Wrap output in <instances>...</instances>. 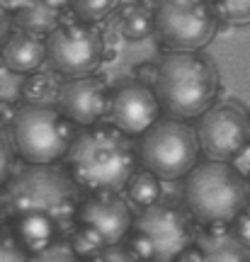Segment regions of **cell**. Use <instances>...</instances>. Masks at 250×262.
Returning <instances> with one entry per match:
<instances>
[{"instance_id":"6da1fadb","label":"cell","mask_w":250,"mask_h":262,"mask_svg":"<svg viewBox=\"0 0 250 262\" xmlns=\"http://www.w3.org/2000/svg\"><path fill=\"white\" fill-rule=\"evenodd\" d=\"M136 148L112 124H95L75 134L66 156V170L88 192H119L136 172Z\"/></svg>"},{"instance_id":"7a4b0ae2","label":"cell","mask_w":250,"mask_h":262,"mask_svg":"<svg viewBox=\"0 0 250 262\" xmlns=\"http://www.w3.org/2000/svg\"><path fill=\"white\" fill-rule=\"evenodd\" d=\"M153 90L160 110L173 119H199L214 104L219 78L212 61L197 51H170L158 63Z\"/></svg>"},{"instance_id":"3957f363","label":"cell","mask_w":250,"mask_h":262,"mask_svg":"<svg viewBox=\"0 0 250 262\" xmlns=\"http://www.w3.org/2000/svg\"><path fill=\"white\" fill-rule=\"evenodd\" d=\"M78 185L66 168L27 165L8 180L3 204L10 219L39 214L54 219L58 226L73 221L78 214Z\"/></svg>"},{"instance_id":"277c9868","label":"cell","mask_w":250,"mask_h":262,"mask_svg":"<svg viewBox=\"0 0 250 262\" xmlns=\"http://www.w3.org/2000/svg\"><path fill=\"white\" fill-rule=\"evenodd\" d=\"M248 202V178L228 160H204L187 172L185 206L202 226L233 224Z\"/></svg>"},{"instance_id":"5b68a950","label":"cell","mask_w":250,"mask_h":262,"mask_svg":"<svg viewBox=\"0 0 250 262\" xmlns=\"http://www.w3.org/2000/svg\"><path fill=\"white\" fill-rule=\"evenodd\" d=\"M75 124L51 104H25L12 122V143L29 165H54L68 156Z\"/></svg>"},{"instance_id":"8992f818","label":"cell","mask_w":250,"mask_h":262,"mask_svg":"<svg viewBox=\"0 0 250 262\" xmlns=\"http://www.w3.org/2000/svg\"><path fill=\"white\" fill-rule=\"evenodd\" d=\"M190 216L170 204L141 209L129 231V250L143 262H175L195 243Z\"/></svg>"},{"instance_id":"52a82bcc","label":"cell","mask_w":250,"mask_h":262,"mask_svg":"<svg viewBox=\"0 0 250 262\" xmlns=\"http://www.w3.org/2000/svg\"><path fill=\"white\" fill-rule=\"evenodd\" d=\"M136 156L160 180H182L197 165V131L182 119H158L139 139Z\"/></svg>"},{"instance_id":"ba28073f","label":"cell","mask_w":250,"mask_h":262,"mask_svg":"<svg viewBox=\"0 0 250 262\" xmlns=\"http://www.w3.org/2000/svg\"><path fill=\"white\" fill-rule=\"evenodd\" d=\"M219 17L212 0H160L156 32L170 51H199L216 34Z\"/></svg>"},{"instance_id":"9c48e42d","label":"cell","mask_w":250,"mask_h":262,"mask_svg":"<svg viewBox=\"0 0 250 262\" xmlns=\"http://www.w3.org/2000/svg\"><path fill=\"white\" fill-rule=\"evenodd\" d=\"M105 56L100 32L83 19L61 22L47 37V58L66 78L90 75Z\"/></svg>"},{"instance_id":"30bf717a","label":"cell","mask_w":250,"mask_h":262,"mask_svg":"<svg viewBox=\"0 0 250 262\" xmlns=\"http://www.w3.org/2000/svg\"><path fill=\"white\" fill-rule=\"evenodd\" d=\"M195 131L197 141H199V150L206 158L231 163L250 141L248 112L231 102L212 104L197 119Z\"/></svg>"},{"instance_id":"8fae6325","label":"cell","mask_w":250,"mask_h":262,"mask_svg":"<svg viewBox=\"0 0 250 262\" xmlns=\"http://www.w3.org/2000/svg\"><path fill=\"white\" fill-rule=\"evenodd\" d=\"M78 226H85L102 238V243L119 245L131 231L134 216L129 204L117 196V192H90L88 199L78 204Z\"/></svg>"},{"instance_id":"7c38bea8","label":"cell","mask_w":250,"mask_h":262,"mask_svg":"<svg viewBox=\"0 0 250 262\" xmlns=\"http://www.w3.org/2000/svg\"><path fill=\"white\" fill-rule=\"evenodd\" d=\"M160 102L151 85H143L139 80L124 83L112 93L110 104V122L124 131L127 136H143L146 131L158 122Z\"/></svg>"},{"instance_id":"4fadbf2b","label":"cell","mask_w":250,"mask_h":262,"mask_svg":"<svg viewBox=\"0 0 250 262\" xmlns=\"http://www.w3.org/2000/svg\"><path fill=\"white\" fill-rule=\"evenodd\" d=\"M112 93L105 80L95 75L68 78L58 93V110L75 124V126H95L102 117L110 114Z\"/></svg>"},{"instance_id":"5bb4252c","label":"cell","mask_w":250,"mask_h":262,"mask_svg":"<svg viewBox=\"0 0 250 262\" xmlns=\"http://www.w3.org/2000/svg\"><path fill=\"white\" fill-rule=\"evenodd\" d=\"M195 245L202 253V262H250V248L228 224L204 226L195 235Z\"/></svg>"},{"instance_id":"9a60e30c","label":"cell","mask_w":250,"mask_h":262,"mask_svg":"<svg viewBox=\"0 0 250 262\" xmlns=\"http://www.w3.org/2000/svg\"><path fill=\"white\" fill-rule=\"evenodd\" d=\"M0 56L12 73H34L47 58V41L27 29H17L3 41Z\"/></svg>"},{"instance_id":"2e32d148","label":"cell","mask_w":250,"mask_h":262,"mask_svg":"<svg viewBox=\"0 0 250 262\" xmlns=\"http://www.w3.org/2000/svg\"><path fill=\"white\" fill-rule=\"evenodd\" d=\"M12 231L19 238V243L27 248L29 255L39 253L49 248L51 243H56V233H58V224L49 216L39 214H27L12 219Z\"/></svg>"},{"instance_id":"e0dca14e","label":"cell","mask_w":250,"mask_h":262,"mask_svg":"<svg viewBox=\"0 0 250 262\" xmlns=\"http://www.w3.org/2000/svg\"><path fill=\"white\" fill-rule=\"evenodd\" d=\"M15 22L19 25V29H27L32 34L41 37V34H51L61 25V12L47 8L41 0H29L27 8L15 15Z\"/></svg>"},{"instance_id":"ac0fdd59","label":"cell","mask_w":250,"mask_h":262,"mask_svg":"<svg viewBox=\"0 0 250 262\" xmlns=\"http://www.w3.org/2000/svg\"><path fill=\"white\" fill-rule=\"evenodd\" d=\"M119 32L131 41L151 37V32H156V12H151L141 3L124 5L119 15Z\"/></svg>"},{"instance_id":"d6986e66","label":"cell","mask_w":250,"mask_h":262,"mask_svg":"<svg viewBox=\"0 0 250 262\" xmlns=\"http://www.w3.org/2000/svg\"><path fill=\"white\" fill-rule=\"evenodd\" d=\"M127 196H129L131 204L146 209L151 204H158V196H160V178L153 175L151 170H136L129 178L127 187H124Z\"/></svg>"},{"instance_id":"ffe728a7","label":"cell","mask_w":250,"mask_h":262,"mask_svg":"<svg viewBox=\"0 0 250 262\" xmlns=\"http://www.w3.org/2000/svg\"><path fill=\"white\" fill-rule=\"evenodd\" d=\"M61 88L47 73H32L22 83V97L25 104H51V100H58Z\"/></svg>"},{"instance_id":"44dd1931","label":"cell","mask_w":250,"mask_h":262,"mask_svg":"<svg viewBox=\"0 0 250 262\" xmlns=\"http://www.w3.org/2000/svg\"><path fill=\"white\" fill-rule=\"evenodd\" d=\"M119 0H71V10L78 19L83 22H100L117 8Z\"/></svg>"},{"instance_id":"7402d4cb","label":"cell","mask_w":250,"mask_h":262,"mask_svg":"<svg viewBox=\"0 0 250 262\" xmlns=\"http://www.w3.org/2000/svg\"><path fill=\"white\" fill-rule=\"evenodd\" d=\"M212 8L228 25H250V0H212Z\"/></svg>"},{"instance_id":"603a6c76","label":"cell","mask_w":250,"mask_h":262,"mask_svg":"<svg viewBox=\"0 0 250 262\" xmlns=\"http://www.w3.org/2000/svg\"><path fill=\"white\" fill-rule=\"evenodd\" d=\"M68 243L73 245V250L78 253L80 260H90V257H95L100 250L107 248V245L102 243L100 235L95 233V231H90V228H85V226H78V228H75Z\"/></svg>"},{"instance_id":"cb8c5ba5","label":"cell","mask_w":250,"mask_h":262,"mask_svg":"<svg viewBox=\"0 0 250 262\" xmlns=\"http://www.w3.org/2000/svg\"><path fill=\"white\" fill-rule=\"evenodd\" d=\"M0 262H29L27 248L19 243L12 228H0Z\"/></svg>"},{"instance_id":"d4e9b609","label":"cell","mask_w":250,"mask_h":262,"mask_svg":"<svg viewBox=\"0 0 250 262\" xmlns=\"http://www.w3.org/2000/svg\"><path fill=\"white\" fill-rule=\"evenodd\" d=\"M29 262H83L73 250V245L66 241H56L49 248L39 250V253L29 255Z\"/></svg>"},{"instance_id":"484cf974","label":"cell","mask_w":250,"mask_h":262,"mask_svg":"<svg viewBox=\"0 0 250 262\" xmlns=\"http://www.w3.org/2000/svg\"><path fill=\"white\" fill-rule=\"evenodd\" d=\"M88 262H143L139 260L136 255L131 253L129 248H119V245H110V248H105L100 253L90 257Z\"/></svg>"},{"instance_id":"4316f807","label":"cell","mask_w":250,"mask_h":262,"mask_svg":"<svg viewBox=\"0 0 250 262\" xmlns=\"http://www.w3.org/2000/svg\"><path fill=\"white\" fill-rule=\"evenodd\" d=\"M12 153H15V143L8 136L5 126L0 124V182H5L10 172V165H12Z\"/></svg>"},{"instance_id":"83f0119b","label":"cell","mask_w":250,"mask_h":262,"mask_svg":"<svg viewBox=\"0 0 250 262\" xmlns=\"http://www.w3.org/2000/svg\"><path fill=\"white\" fill-rule=\"evenodd\" d=\"M233 231L241 235V241L250 248V202L243 206V211L233 219Z\"/></svg>"},{"instance_id":"f1b7e54d","label":"cell","mask_w":250,"mask_h":262,"mask_svg":"<svg viewBox=\"0 0 250 262\" xmlns=\"http://www.w3.org/2000/svg\"><path fill=\"white\" fill-rule=\"evenodd\" d=\"M136 78H139V83L143 85H156V78H158V63H139L136 66Z\"/></svg>"},{"instance_id":"f546056e","label":"cell","mask_w":250,"mask_h":262,"mask_svg":"<svg viewBox=\"0 0 250 262\" xmlns=\"http://www.w3.org/2000/svg\"><path fill=\"white\" fill-rule=\"evenodd\" d=\"M231 163H233V168L241 170L245 178H250V141L245 143V146H243V150L231 160Z\"/></svg>"},{"instance_id":"4dcf8cb0","label":"cell","mask_w":250,"mask_h":262,"mask_svg":"<svg viewBox=\"0 0 250 262\" xmlns=\"http://www.w3.org/2000/svg\"><path fill=\"white\" fill-rule=\"evenodd\" d=\"M15 117H17V110H15V104L12 102H0V124L5 126V124H10L12 126V122H15Z\"/></svg>"},{"instance_id":"1f68e13d","label":"cell","mask_w":250,"mask_h":262,"mask_svg":"<svg viewBox=\"0 0 250 262\" xmlns=\"http://www.w3.org/2000/svg\"><path fill=\"white\" fill-rule=\"evenodd\" d=\"M27 3L29 0H0V8L5 10L8 15H17L19 10L27 8Z\"/></svg>"},{"instance_id":"d6a6232c","label":"cell","mask_w":250,"mask_h":262,"mask_svg":"<svg viewBox=\"0 0 250 262\" xmlns=\"http://www.w3.org/2000/svg\"><path fill=\"white\" fill-rule=\"evenodd\" d=\"M10 25H12V15H8L5 10L0 8V47H3V41L10 34Z\"/></svg>"},{"instance_id":"836d02e7","label":"cell","mask_w":250,"mask_h":262,"mask_svg":"<svg viewBox=\"0 0 250 262\" xmlns=\"http://www.w3.org/2000/svg\"><path fill=\"white\" fill-rule=\"evenodd\" d=\"M175 262H202V253H199V248L192 243V245H190V248L185 250V253L177 257Z\"/></svg>"},{"instance_id":"e575fe53","label":"cell","mask_w":250,"mask_h":262,"mask_svg":"<svg viewBox=\"0 0 250 262\" xmlns=\"http://www.w3.org/2000/svg\"><path fill=\"white\" fill-rule=\"evenodd\" d=\"M47 8H51V10H56V12H61L64 15L66 10L71 8V0H41Z\"/></svg>"},{"instance_id":"d590c367","label":"cell","mask_w":250,"mask_h":262,"mask_svg":"<svg viewBox=\"0 0 250 262\" xmlns=\"http://www.w3.org/2000/svg\"><path fill=\"white\" fill-rule=\"evenodd\" d=\"M151 3H160V0H151Z\"/></svg>"},{"instance_id":"8d00e7d4","label":"cell","mask_w":250,"mask_h":262,"mask_svg":"<svg viewBox=\"0 0 250 262\" xmlns=\"http://www.w3.org/2000/svg\"><path fill=\"white\" fill-rule=\"evenodd\" d=\"M248 124H250V112H248Z\"/></svg>"},{"instance_id":"74e56055","label":"cell","mask_w":250,"mask_h":262,"mask_svg":"<svg viewBox=\"0 0 250 262\" xmlns=\"http://www.w3.org/2000/svg\"><path fill=\"white\" fill-rule=\"evenodd\" d=\"M248 187H250V178H248Z\"/></svg>"}]
</instances>
